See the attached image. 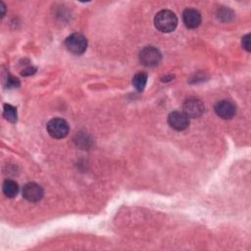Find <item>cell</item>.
I'll list each match as a JSON object with an SVG mask.
<instances>
[{
  "label": "cell",
  "mask_w": 251,
  "mask_h": 251,
  "mask_svg": "<svg viewBox=\"0 0 251 251\" xmlns=\"http://www.w3.org/2000/svg\"><path fill=\"white\" fill-rule=\"evenodd\" d=\"M7 87L8 88H12V87H18L20 85V81L17 77L8 75V78H7Z\"/></svg>",
  "instance_id": "4fadbf2b"
},
{
  "label": "cell",
  "mask_w": 251,
  "mask_h": 251,
  "mask_svg": "<svg viewBox=\"0 0 251 251\" xmlns=\"http://www.w3.org/2000/svg\"><path fill=\"white\" fill-rule=\"evenodd\" d=\"M23 196L29 202H37L43 197V188L37 183L28 182L23 188Z\"/></svg>",
  "instance_id": "52a82bcc"
},
{
  "label": "cell",
  "mask_w": 251,
  "mask_h": 251,
  "mask_svg": "<svg viewBox=\"0 0 251 251\" xmlns=\"http://www.w3.org/2000/svg\"><path fill=\"white\" fill-rule=\"evenodd\" d=\"M65 46L71 53L80 55L84 53L87 48V40L80 33H73L66 38Z\"/></svg>",
  "instance_id": "7a4b0ae2"
},
{
  "label": "cell",
  "mask_w": 251,
  "mask_h": 251,
  "mask_svg": "<svg viewBox=\"0 0 251 251\" xmlns=\"http://www.w3.org/2000/svg\"><path fill=\"white\" fill-rule=\"evenodd\" d=\"M3 116L4 118L10 122V123H16L17 122V110L15 107H13L10 104H5L3 108Z\"/></svg>",
  "instance_id": "7c38bea8"
},
{
  "label": "cell",
  "mask_w": 251,
  "mask_h": 251,
  "mask_svg": "<svg viewBox=\"0 0 251 251\" xmlns=\"http://www.w3.org/2000/svg\"><path fill=\"white\" fill-rule=\"evenodd\" d=\"M34 72H35V69L29 67V68H26L25 70H24V72H22V75H32Z\"/></svg>",
  "instance_id": "9a60e30c"
},
{
  "label": "cell",
  "mask_w": 251,
  "mask_h": 251,
  "mask_svg": "<svg viewBox=\"0 0 251 251\" xmlns=\"http://www.w3.org/2000/svg\"><path fill=\"white\" fill-rule=\"evenodd\" d=\"M182 21L186 27L196 28L201 24V15L197 10L187 8L182 13Z\"/></svg>",
  "instance_id": "9c48e42d"
},
{
  "label": "cell",
  "mask_w": 251,
  "mask_h": 251,
  "mask_svg": "<svg viewBox=\"0 0 251 251\" xmlns=\"http://www.w3.org/2000/svg\"><path fill=\"white\" fill-rule=\"evenodd\" d=\"M2 189H3V192L4 194L9 197V198H13L15 197L18 192H19V185L17 182H15L14 180L12 179H6L4 182H3V185H2Z\"/></svg>",
  "instance_id": "30bf717a"
},
{
  "label": "cell",
  "mask_w": 251,
  "mask_h": 251,
  "mask_svg": "<svg viewBox=\"0 0 251 251\" xmlns=\"http://www.w3.org/2000/svg\"><path fill=\"white\" fill-rule=\"evenodd\" d=\"M182 109L188 118H198L204 112V104L200 99L190 97L183 102Z\"/></svg>",
  "instance_id": "5b68a950"
},
{
  "label": "cell",
  "mask_w": 251,
  "mask_h": 251,
  "mask_svg": "<svg viewBox=\"0 0 251 251\" xmlns=\"http://www.w3.org/2000/svg\"><path fill=\"white\" fill-rule=\"evenodd\" d=\"M146 83H147V75L145 73H137L132 78V85L139 92L143 91Z\"/></svg>",
  "instance_id": "8fae6325"
},
{
  "label": "cell",
  "mask_w": 251,
  "mask_h": 251,
  "mask_svg": "<svg viewBox=\"0 0 251 251\" xmlns=\"http://www.w3.org/2000/svg\"><path fill=\"white\" fill-rule=\"evenodd\" d=\"M168 123L172 128L180 131L188 127L189 118L183 112L175 111L169 115Z\"/></svg>",
  "instance_id": "8992f818"
},
{
  "label": "cell",
  "mask_w": 251,
  "mask_h": 251,
  "mask_svg": "<svg viewBox=\"0 0 251 251\" xmlns=\"http://www.w3.org/2000/svg\"><path fill=\"white\" fill-rule=\"evenodd\" d=\"M139 61L145 67H154L162 59L161 52L153 46H145L139 52Z\"/></svg>",
  "instance_id": "277c9868"
},
{
  "label": "cell",
  "mask_w": 251,
  "mask_h": 251,
  "mask_svg": "<svg viewBox=\"0 0 251 251\" xmlns=\"http://www.w3.org/2000/svg\"><path fill=\"white\" fill-rule=\"evenodd\" d=\"M242 46L248 52L251 50V48H250V34L249 33L242 37Z\"/></svg>",
  "instance_id": "5bb4252c"
},
{
  "label": "cell",
  "mask_w": 251,
  "mask_h": 251,
  "mask_svg": "<svg viewBox=\"0 0 251 251\" xmlns=\"http://www.w3.org/2000/svg\"><path fill=\"white\" fill-rule=\"evenodd\" d=\"M47 131L50 136L56 139L64 138L69 133V125L68 123L60 118H54L50 120L47 124Z\"/></svg>",
  "instance_id": "3957f363"
},
{
  "label": "cell",
  "mask_w": 251,
  "mask_h": 251,
  "mask_svg": "<svg viewBox=\"0 0 251 251\" xmlns=\"http://www.w3.org/2000/svg\"><path fill=\"white\" fill-rule=\"evenodd\" d=\"M154 24L157 29L162 32L173 31L177 25V18L175 13L170 10H162L156 14Z\"/></svg>",
  "instance_id": "6da1fadb"
},
{
  "label": "cell",
  "mask_w": 251,
  "mask_h": 251,
  "mask_svg": "<svg viewBox=\"0 0 251 251\" xmlns=\"http://www.w3.org/2000/svg\"><path fill=\"white\" fill-rule=\"evenodd\" d=\"M215 112L220 118L228 120L235 115L236 108L232 102L228 100H222L215 105Z\"/></svg>",
  "instance_id": "ba28073f"
}]
</instances>
